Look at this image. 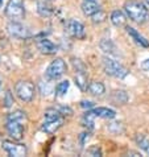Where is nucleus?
<instances>
[{
  "mask_svg": "<svg viewBox=\"0 0 149 157\" xmlns=\"http://www.w3.org/2000/svg\"><path fill=\"white\" fill-rule=\"evenodd\" d=\"M124 11L127 16L137 24L147 23L149 19V11L147 6L139 0H128L124 3Z\"/></svg>",
  "mask_w": 149,
  "mask_h": 157,
  "instance_id": "1",
  "label": "nucleus"
},
{
  "mask_svg": "<svg viewBox=\"0 0 149 157\" xmlns=\"http://www.w3.org/2000/svg\"><path fill=\"white\" fill-rule=\"evenodd\" d=\"M63 124V115L58 111V108H48L44 112V123L41 129L45 133H54L57 132Z\"/></svg>",
  "mask_w": 149,
  "mask_h": 157,
  "instance_id": "2",
  "label": "nucleus"
},
{
  "mask_svg": "<svg viewBox=\"0 0 149 157\" xmlns=\"http://www.w3.org/2000/svg\"><path fill=\"white\" fill-rule=\"evenodd\" d=\"M115 116H116V112L112 108L98 107V108H93V110H87L82 117V123L89 129H93L96 117H100V119H113Z\"/></svg>",
  "mask_w": 149,
  "mask_h": 157,
  "instance_id": "3",
  "label": "nucleus"
},
{
  "mask_svg": "<svg viewBox=\"0 0 149 157\" xmlns=\"http://www.w3.org/2000/svg\"><path fill=\"white\" fill-rule=\"evenodd\" d=\"M102 65H103L104 73L109 77L117 78V79H124L128 75V70L120 62H117V61L109 58V57H103Z\"/></svg>",
  "mask_w": 149,
  "mask_h": 157,
  "instance_id": "4",
  "label": "nucleus"
},
{
  "mask_svg": "<svg viewBox=\"0 0 149 157\" xmlns=\"http://www.w3.org/2000/svg\"><path fill=\"white\" fill-rule=\"evenodd\" d=\"M71 65L74 67V71H75V75H74L75 85L78 86V89L81 91H87V87H89V75H87L86 65L78 58H73Z\"/></svg>",
  "mask_w": 149,
  "mask_h": 157,
  "instance_id": "5",
  "label": "nucleus"
},
{
  "mask_svg": "<svg viewBox=\"0 0 149 157\" xmlns=\"http://www.w3.org/2000/svg\"><path fill=\"white\" fill-rule=\"evenodd\" d=\"M66 62L62 59V58H55L54 61H52L49 63V66L46 67L45 70V77L48 81H55L61 78L66 73Z\"/></svg>",
  "mask_w": 149,
  "mask_h": 157,
  "instance_id": "6",
  "label": "nucleus"
},
{
  "mask_svg": "<svg viewBox=\"0 0 149 157\" xmlns=\"http://www.w3.org/2000/svg\"><path fill=\"white\" fill-rule=\"evenodd\" d=\"M15 91L20 100H23L25 103H29L34 98L36 89H34V85L30 81H19L15 86Z\"/></svg>",
  "mask_w": 149,
  "mask_h": 157,
  "instance_id": "7",
  "label": "nucleus"
},
{
  "mask_svg": "<svg viewBox=\"0 0 149 157\" xmlns=\"http://www.w3.org/2000/svg\"><path fill=\"white\" fill-rule=\"evenodd\" d=\"M4 13L11 20H21L25 16V8L23 0H10L7 3Z\"/></svg>",
  "mask_w": 149,
  "mask_h": 157,
  "instance_id": "8",
  "label": "nucleus"
},
{
  "mask_svg": "<svg viewBox=\"0 0 149 157\" xmlns=\"http://www.w3.org/2000/svg\"><path fill=\"white\" fill-rule=\"evenodd\" d=\"M65 30H66V33L70 37L78 38V40H82V38H85V36H86V30H85L83 24L79 23V21H77V20H74V19H70L66 23Z\"/></svg>",
  "mask_w": 149,
  "mask_h": 157,
  "instance_id": "9",
  "label": "nucleus"
},
{
  "mask_svg": "<svg viewBox=\"0 0 149 157\" xmlns=\"http://www.w3.org/2000/svg\"><path fill=\"white\" fill-rule=\"evenodd\" d=\"M2 147L3 149L7 152L8 156H12V157H23L28 153V149L24 144H17L13 141H3L2 143Z\"/></svg>",
  "mask_w": 149,
  "mask_h": 157,
  "instance_id": "10",
  "label": "nucleus"
},
{
  "mask_svg": "<svg viewBox=\"0 0 149 157\" xmlns=\"http://www.w3.org/2000/svg\"><path fill=\"white\" fill-rule=\"evenodd\" d=\"M7 30H8V33H10V36L15 37V38H27L29 36L28 29L21 23H19V20L10 21L7 25Z\"/></svg>",
  "mask_w": 149,
  "mask_h": 157,
  "instance_id": "11",
  "label": "nucleus"
},
{
  "mask_svg": "<svg viewBox=\"0 0 149 157\" xmlns=\"http://www.w3.org/2000/svg\"><path fill=\"white\" fill-rule=\"evenodd\" d=\"M7 132L8 135L13 139V140H21L24 136V127L21 121H16V120H7Z\"/></svg>",
  "mask_w": 149,
  "mask_h": 157,
  "instance_id": "12",
  "label": "nucleus"
},
{
  "mask_svg": "<svg viewBox=\"0 0 149 157\" xmlns=\"http://www.w3.org/2000/svg\"><path fill=\"white\" fill-rule=\"evenodd\" d=\"M37 49L41 52L42 54L50 56V54H55L58 52V46L54 45L53 42L48 38H41L37 41Z\"/></svg>",
  "mask_w": 149,
  "mask_h": 157,
  "instance_id": "13",
  "label": "nucleus"
},
{
  "mask_svg": "<svg viewBox=\"0 0 149 157\" xmlns=\"http://www.w3.org/2000/svg\"><path fill=\"white\" fill-rule=\"evenodd\" d=\"M81 8H82L83 15L87 17H91V16H94L96 12L100 11V4L98 0H85V2L82 3Z\"/></svg>",
  "mask_w": 149,
  "mask_h": 157,
  "instance_id": "14",
  "label": "nucleus"
},
{
  "mask_svg": "<svg viewBox=\"0 0 149 157\" xmlns=\"http://www.w3.org/2000/svg\"><path fill=\"white\" fill-rule=\"evenodd\" d=\"M125 29H127V33L129 34V37L132 38V40H133L136 44H137L139 46H141V48H149V41L143 36V34H140L135 28L127 27Z\"/></svg>",
  "mask_w": 149,
  "mask_h": 157,
  "instance_id": "15",
  "label": "nucleus"
},
{
  "mask_svg": "<svg viewBox=\"0 0 149 157\" xmlns=\"http://www.w3.org/2000/svg\"><path fill=\"white\" fill-rule=\"evenodd\" d=\"M37 11L44 17H48L53 13V4L52 0H37Z\"/></svg>",
  "mask_w": 149,
  "mask_h": 157,
  "instance_id": "16",
  "label": "nucleus"
},
{
  "mask_svg": "<svg viewBox=\"0 0 149 157\" xmlns=\"http://www.w3.org/2000/svg\"><path fill=\"white\" fill-rule=\"evenodd\" d=\"M109 20H111V23L115 25L116 28H121V27H124V25L127 24V16L119 10L112 12L111 16H109Z\"/></svg>",
  "mask_w": 149,
  "mask_h": 157,
  "instance_id": "17",
  "label": "nucleus"
},
{
  "mask_svg": "<svg viewBox=\"0 0 149 157\" xmlns=\"http://www.w3.org/2000/svg\"><path fill=\"white\" fill-rule=\"evenodd\" d=\"M87 91H89V94L94 95V97H100V95H103L106 93V87L102 82L99 81H93L89 83V87H87Z\"/></svg>",
  "mask_w": 149,
  "mask_h": 157,
  "instance_id": "18",
  "label": "nucleus"
},
{
  "mask_svg": "<svg viewBox=\"0 0 149 157\" xmlns=\"http://www.w3.org/2000/svg\"><path fill=\"white\" fill-rule=\"evenodd\" d=\"M99 46H100V49L107 54H117L116 45L109 40V38H103V40L99 42Z\"/></svg>",
  "mask_w": 149,
  "mask_h": 157,
  "instance_id": "19",
  "label": "nucleus"
},
{
  "mask_svg": "<svg viewBox=\"0 0 149 157\" xmlns=\"http://www.w3.org/2000/svg\"><path fill=\"white\" fill-rule=\"evenodd\" d=\"M128 99H129L128 94L123 90H116L111 94V100L116 104H125L127 102H128Z\"/></svg>",
  "mask_w": 149,
  "mask_h": 157,
  "instance_id": "20",
  "label": "nucleus"
},
{
  "mask_svg": "<svg viewBox=\"0 0 149 157\" xmlns=\"http://www.w3.org/2000/svg\"><path fill=\"white\" fill-rule=\"evenodd\" d=\"M135 141L139 145L140 149H143L147 155H149V140L145 136H144V135H136Z\"/></svg>",
  "mask_w": 149,
  "mask_h": 157,
  "instance_id": "21",
  "label": "nucleus"
},
{
  "mask_svg": "<svg viewBox=\"0 0 149 157\" xmlns=\"http://www.w3.org/2000/svg\"><path fill=\"white\" fill-rule=\"evenodd\" d=\"M69 87H70V82L69 81L59 82V83L57 85V87H55V97L61 98V97H63V95H66Z\"/></svg>",
  "mask_w": 149,
  "mask_h": 157,
  "instance_id": "22",
  "label": "nucleus"
},
{
  "mask_svg": "<svg viewBox=\"0 0 149 157\" xmlns=\"http://www.w3.org/2000/svg\"><path fill=\"white\" fill-rule=\"evenodd\" d=\"M7 120H16V121H21V123H25L27 121V114L21 110H17L15 112H11L8 115Z\"/></svg>",
  "mask_w": 149,
  "mask_h": 157,
  "instance_id": "23",
  "label": "nucleus"
},
{
  "mask_svg": "<svg viewBox=\"0 0 149 157\" xmlns=\"http://www.w3.org/2000/svg\"><path fill=\"white\" fill-rule=\"evenodd\" d=\"M104 19H106V15L103 13L102 11L96 12V13L94 16H91V21H93L94 24H99V23H103Z\"/></svg>",
  "mask_w": 149,
  "mask_h": 157,
  "instance_id": "24",
  "label": "nucleus"
},
{
  "mask_svg": "<svg viewBox=\"0 0 149 157\" xmlns=\"http://www.w3.org/2000/svg\"><path fill=\"white\" fill-rule=\"evenodd\" d=\"M3 103H4V107H11L12 104H13V97H12V94H11V91L8 90L6 91V95H4V100H3Z\"/></svg>",
  "mask_w": 149,
  "mask_h": 157,
  "instance_id": "25",
  "label": "nucleus"
},
{
  "mask_svg": "<svg viewBox=\"0 0 149 157\" xmlns=\"http://www.w3.org/2000/svg\"><path fill=\"white\" fill-rule=\"evenodd\" d=\"M58 111H59L62 115H71V114H73V111L70 110L69 107H65V106H61V107H58Z\"/></svg>",
  "mask_w": 149,
  "mask_h": 157,
  "instance_id": "26",
  "label": "nucleus"
},
{
  "mask_svg": "<svg viewBox=\"0 0 149 157\" xmlns=\"http://www.w3.org/2000/svg\"><path fill=\"white\" fill-rule=\"evenodd\" d=\"M89 153L91 155V156H102V152H100V149L98 147H93L89 151Z\"/></svg>",
  "mask_w": 149,
  "mask_h": 157,
  "instance_id": "27",
  "label": "nucleus"
},
{
  "mask_svg": "<svg viewBox=\"0 0 149 157\" xmlns=\"http://www.w3.org/2000/svg\"><path fill=\"white\" fill-rule=\"evenodd\" d=\"M81 107L90 110L91 107H94V103H93V102H90V100H82V102H81Z\"/></svg>",
  "mask_w": 149,
  "mask_h": 157,
  "instance_id": "28",
  "label": "nucleus"
},
{
  "mask_svg": "<svg viewBox=\"0 0 149 157\" xmlns=\"http://www.w3.org/2000/svg\"><path fill=\"white\" fill-rule=\"evenodd\" d=\"M141 69L144 71H149V58L141 62Z\"/></svg>",
  "mask_w": 149,
  "mask_h": 157,
  "instance_id": "29",
  "label": "nucleus"
},
{
  "mask_svg": "<svg viewBox=\"0 0 149 157\" xmlns=\"http://www.w3.org/2000/svg\"><path fill=\"white\" fill-rule=\"evenodd\" d=\"M90 139V132H85V133H82V136H81V143L82 144H85L86 140H89Z\"/></svg>",
  "mask_w": 149,
  "mask_h": 157,
  "instance_id": "30",
  "label": "nucleus"
},
{
  "mask_svg": "<svg viewBox=\"0 0 149 157\" xmlns=\"http://www.w3.org/2000/svg\"><path fill=\"white\" fill-rule=\"evenodd\" d=\"M2 6H3V0H0V8H2Z\"/></svg>",
  "mask_w": 149,
  "mask_h": 157,
  "instance_id": "31",
  "label": "nucleus"
},
{
  "mask_svg": "<svg viewBox=\"0 0 149 157\" xmlns=\"http://www.w3.org/2000/svg\"><path fill=\"white\" fill-rule=\"evenodd\" d=\"M144 2H145V3L148 4V6H149V0H144Z\"/></svg>",
  "mask_w": 149,
  "mask_h": 157,
  "instance_id": "32",
  "label": "nucleus"
},
{
  "mask_svg": "<svg viewBox=\"0 0 149 157\" xmlns=\"http://www.w3.org/2000/svg\"><path fill=\"white\" fill-rule=\"evenodd\" d=\"M0 89H2V82H0Z\"/></svg>",
  "mask_w": 149,
  "mask_h": 157,
  "instance_id": "33",
  "label": "nucleus"
}]
</instances>
